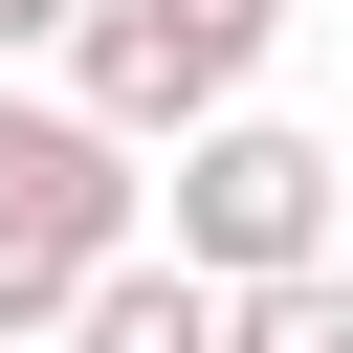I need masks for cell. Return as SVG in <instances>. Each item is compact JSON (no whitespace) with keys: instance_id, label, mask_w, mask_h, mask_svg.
Instances as JSON below:
<instances>
[{"instance_id":"1","label":"cell","mask_w":353,"mask_h":353,"mask_svg":"<svg viewBox=\"0 0 353 353\" xmlns=\"http://www.w3.org/2000/svg\"><path fill=\"white\" fill-rule=\"evenodd\" d=\"M154 243V154L88 110V88H0V331L66 353V309Z\"/></svg>"},{"instance_id":"2","label":"cell","mask_w":353,"mask_h":353,"mask_svg":"<svg viewBox=\"0 0 353 353\" xmlns=\"http://www.w3.org/2000/svg\"><path fill=\"white\" fill-rule=\"evenodd\" d=\"M154 243H176L199 287H287V265H331V132H287V110H221V132H176V199H154Z\"/></svg>"},{"instance_id":"3","label":"cell","mask_w":353,"mask_h":353,"mask_svg":"<svg viewBox=\"0 0 353 353\" xmlns=\"http://www.w3.org/2000/svg\"><path fill=\"white\" fill-rule=\"evenodd\" d=\"M265 44H287V0H88V22H66V88H88L132 154H176V132H221V110L265 88Z\"/></svg>"},{"instance_id":"4","label":"cell","mask_w":353,"mask_h":353,"mask_svg":"<svg viewBox=\"0 0 353 353\" xmlns=\"http://www.w3.org/2000/svg\"><path fill=\"white\" fill-rule=\"evenodd\" d=\"M221 309H243V287H199L176 243H132V265L66 309V353H221Z\"/></svg>"},{"instance_id":"5","label":"cell","mask_w":353,"mask_h":353,"mask_svg":"<svg viewBox=\"0 0 353 353\" xmlns=\"http://www.w3.org/2000/svg\"><path fill=\"white\" fill-rule=\"evenodd\" d=\"M221 353H353V265H287V287H243V309H221Z\"/></svg>"},{"instance_id":"6","label":"cell","mask_w":353,"mask_h":353,"mask_svg":"<svg viewBox=\"0 0 353 353\" xmlns=\"http://www.w3.org/2000/svg\"><path fill=\"white\" fill-rule=\"evenodd\" d=\"M66 22H88V0H0V66H66Z\"/></svg>"}]
</instances>
